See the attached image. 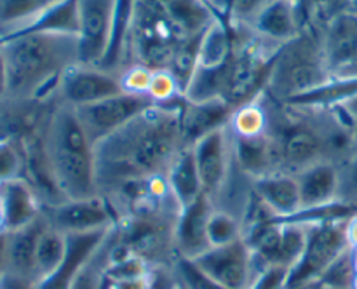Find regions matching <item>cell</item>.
Masks as SVG:
<instances>
[{
  "mask_svg": "<svg viewBox=\"0 0 357 289\" xmlns=\"http://www.w3.org/2000/svg\"><path fill=\"white\" fill-rule=\"evenodd\" d=\"M253 194L275 216L289 218L302 209L300 185L295 174L274 173L251 180Z\"/></svg>",
  "mask_w": 357,
  "mask_h": 289,
  "instance_id": "obj_18",
  "label": "cell"
},
{
  "mask_svg": "<svg viewBox=\"0 0 357 289\" xmlns=\"http://www.w3.org/2000/svg\"><path fill=\"white\" fill-rule=\"evenodd\" d=\"M281 45L248 31L246 37L236 30V49L223 73L222 100L236 108L257 100L267 86L272 65Z\"/></svg>",
  "mask_w": 357,
  "mask_h": 289,
  "instance_id": "obj_5",
  "label": "cell"
},
{
  "mask_svg": "<svg viewBox=\"0 0 357 289\" xmlns=\"http://www.w3.org/2000/svg\"><path fill=\"white\" fill-rule=\"evenodd\" d=\"M28 33H66L79 37V0H61L33 23L9 37Z\"/></svg>",
  "mask_w": 357,
  "mask_h": 289,
  "instance_id": "obj_26",
  "label": "cell"
},
{
  "mask_svg": "<svg viewBox=\"0 0 357 289\" xmlns=\"http://www.w3.org/2000/svg\"><path fill=\"white\" fill-rule=\"evenodd\" d=\"M7 97V68L6 59H3V52L0 49V101H6Z\"/></svg>",
  "mask_w": 357,
  "mask_h": 289,
  "instance_id": "obj_47",
  "label": "cell"
},
{
  "mask_svg": "<svg viewBox=\"0 0 357 289\" xmlns=\"http://www.w3.org/2000/svg\"><path fill=\"white\" fill-rule=\"evenodd\" d=\"M153 70L146 68L142 65H132L128 68L121 70V82L124 93H136V94H149L150 82H152Z\"/></svg>",
  "mask_w": 357,
  "mask_h": 289,
  "instance_id": "obj_39",
  "label": "cell"
},
{
  "mask_svg": "<svg viewBox=\"0 0 357 289\" xmlns=\"http://www.w3.org/2000/svg\"><path fill=\"white\" fill-rule=\"evenodd\" d=\"M312 289H321V288H319V286H316V288H312Z\"/></svg>",
  "mask_w": 357,
  "mask_h": 289,
  "instance_id": "obj_51",
  "label": "cell"
},
{
  "mask_svg": "<svg viewBox=\"0 0 357 289\" xmlns=\"http://www.w3.org/2000/svg\"><path fill=\"white\" fill-rule=\"evenodd\" d=\"M0 289H37V282L31 281V279L6 272L0 277Z\"/></svg>",
  "mask_w": 357,
  "mask_h": 289,
  "instance_id": "obj_42",
  "label": "cell"
},
{
  "mask_svg": "<svg viewBox=\"0 0 357 289\" xmlns=\"http://www.w3.org/2000/svg\"><path fill=\"white\" fill-rule=\"evenodd\" d=\"M42 216L49 226L63 233H84L114 228L117 214L101 195L89 198H70L56 205L42 208Z\"/></svg>",
  "mask_w": 357,
  "mask_h": 289,
  "instance_id": "obj_11",
  "label": "cell"
},
{
  "mask_svg": "<svg viewBox=\"0 0 357 289\" xmlns=\"http://www.w3.org/2000/svg\"><path fill=\"white\" fill-rule=\"evenodd\" d=\"M180 286L173 267H155L150 270L149 289H176Z\"/></svg>",
  "mask_w": 357,
  "mask_h": 289,
  "instance_id": "obj_41",
  "label": "cell"
},
{
  "mask_svg": "<svg viewBox=\"0 0 357 289\" xmlns=\"http://www.w3.org/2000/svg\"><path fill=\"white\" fill-rule=\"evenodd\" d=\"M208 237L211 247L234 242L243 237V221L230 212L213 209L208 223Z\"/></svg>",
  "mask_w": 357,
  "mask_h": 289,
  "instance_id": "obj_34",
  "label": "cell"
},
{
  "mask_svg": "<svg viewBox=\"0 0 357 289\" xmlns=\"http://www.w3.org/2000/svg\"><path fill=\"white\" fill-rule=\"evenodd\" d=\"M349 9L354 10V13H357V0H352V3H351V7H349Z\"/></svg>",
  "mask_w": 357,
  "mask_h": 289,
  "instance_id": "obj_50",
  "label": "cell"
},
{
  "mask_svg": "<svg viewBox=\"0 0 357 289\" xmlns=\"http://www.w3.org/2000/svg\"><path fill=\"white\" fill-rule=\"evenodd\" d=\"M121 93H124L121 72H112L101 66L75 65L63 73L56 100L72 108H80Z\"/></svg>",
  "mask_w": 357,
  "mask_h": 289,
  "instance_id": "obj_10",
  "label": "cell"
},
{
  "mask_svg": "<svg viewBox=\"0 0 357 289\" xmlns=\"http://www.w3.org/2000/svg\"><path fill=\"white\" fill-rule=\"evenodd\" d=\"M234 108L223 100L190 103L185 100L181 110V139L183 146H194L201 138L229 125Z\"/></svg>",
  "mask_w": 357,
  "mask_h": 289,
  "instance_id": "obj_20",
  "label": "cell"
},
{
  "mask_svg": "<svg viewBox=\"0 0 357 289\" xmlns=\"http://www.w3.org/2000/svg\"><path fill=\"white\" fill-rule=\"evenodd\" d=\"M114 244H115V228H112V232L108 233L105 242L101 244L100 249L94 253V256L91 258L89 263L82 268V272L77 275V279L73 281V284L70 286V289H105L107 288L105 270H107V265L108 261H110Z\"/></svg>",
  "mask_w": 357,
  "mask_h": 289,
  "instance_id": "obj_32",
  "label": "cell"
},
{
  "mask_svg": "<svg viewBox=\"0 0 357 289\" xmlns=\"http://www.w3.org/2000/svg\"><path fill=\"white\" fill-rule=\"evenodd\" d=\"M183 104L185 97L153 104L94 145L98 195L108 201L128 185L166 176L174 157L185 148Z\"/></svg>",
  "mask_w": 357,
  "mask_h": 289,
  "instance_id": "obj_1",
  "label": "cell"
},
{
  "mask_svg": "<svg viewBox=\"0 0 357 289\" xmlns=\"http://www.w3.org/2000/svg\"><path fill=\"white\" fill-rule=\"evenodd\" d=\"M347 240L352 249H357V214L347 221Z\"/></svg>",
  "mask_w": 357,
  "mask_h": 289,
  "instance_id": "obj_48",
  "label": "cell"
},
{
  "mask_svg": "<svg viewBox=\"0 0 357 289\" xmlns=\"http://www.w3.org/2000/svg\"><path fill=\"white\" fill-rule=\"evenodd\" d=\"M323 51L333 75L357 66V13L345 9L321 24Z\"/></svg>",
  "mask_w": 357,
  "mask_h": 289,
  "instance_id": "obj_14",
  "label": "cell"
},
{
  "mask_svg": "<svg viewBox=\"0 0 357 289\" xmlns=\"http://www.w3.org/2000/svg\"><path fill=\"white\" fill-rule=\"evenodd\" d=\"M112 228L96 232L66 233V253L59 267L51 275L37 282V289H70L77 275L89 263Z\"/></svg>",
  "mask_w": 357,
  "mask_h": 289,
  "instance_id": "obj_15",
  "label": "cell"
},
{
  "mask_svg": "<svg viewBox=\"0 0 357 289\" xmlns=\"http://www.w3.org/2000/svg\"><path fill=\"white\" fill-rule=\"evenodd\" d=\"M7 68L6 101H42L56 96L63 73L79 65V37L28 33L0 42Z\"/></svg>",
  "mask_w": 357,
  "mask_h": 289,
  "instance_id": "obj_2",
  "label": "cell"
},
{
  "mask_svg": "<svg viewBox=\"0 0 357 289\" xmlns=\"http://www.w3.org/2000/svg\"><path fill=\"white\" fill-rule=\"evenodd\" d=\"M61 0H0V40L42 16Z\"/></svg>",
  "mask_w": 357,
  "mask_h": 289,
  "instance_id": "obj_27",
  "label": "cell"
},
{
  "mask_svg": "<svg viewBox=\"0 0 357 289\" xmlns=\"http://www.w3.org/2000/svg\"><path fill=\"white\" fill-rule=\"evenodd\" d=\"M340 201L357 208V146L340 164Z\"/></svg>",
  "mask_w": 357,
  "mask_h": 289,
  "instance_id": "obj_38",
  "label": "cell"
},
{
  "mask_svg": "<svg viewBox=\"0 0 357 289\" xmlns=\"http://www.w3.org/2000/svg\"><path fill=\"white\" fill-rule=\"evenodd\" d=\"M24 178V153L17 139L0 136V187Z\"/></svg>",
  "mask_w": 357,
  "mask_h": 289,
  "instance_id": "obj_33",
  "label": "cell"
},
{
  "mask_svg": "<svg viewBox=\"0 0 357 289\" xmlns=\"http://www.w3.org/2000/svg\"><path fill=\"white\" fill-rule=\"evenodd\" d=\"M340 75H357V66H356V68H352V70H347V72L340 73Z\"/></svg>",
  "mask_w": 357,
  "mask_h": 289,
  "instance_id": "obj_49",
  "label": "cell"
},
{
  "mask_svg": "<svg viewBox=\"0 0 357 289\" xmlns=\"http://www.w3.org/2000/svg\"><path fill=\"white\" fill-rule=\"evenodd\" d=\"M335 108V110L338 111V114L342 115V117L345 118V120L349 122V124L354 127V122L357 120V94H354L352 97H349V100H345L344 103L337 104V107H331Z\"/></svg>",
  "mask_w": 357,
  "mask_h": 289,
  "instance_id": "obj_45",
  "label": "cell"
},
{
  "mask_svg": "<svg viewBox=\"0 0 357 289\" xmlns=\"http://www.w3.org/2000/svg\"><path fill=\"white\" fill-rule=\"evenodd\" d=\"M65 253L66 233L45 225L44 232L40 233V239H38L37 253H35V277H37V282L51 275L59 267V263L65 258Z\"/></svg>",
  "mask_w": 357,
  "mask_h": 289,
  "instance_id": "obj_29",
  "label": "cell"
},
{
  "mask_svg": "<svg viewBox=\"0 0 357 289\" xmlns=\"http://www.w3.org/2000/svg\"><path fill=\"white\" fill-rule=\"evenodd\" d=\"M166 180L181 209L190 205L195 198L204 194L192 146H185L174 157L166 173Z\"/></svg>",
  "mask_w": 357,
  "mask_h": 289,
  "instance_id": "obj_25",
  "label": "cell"
},
{
  "mask_svg": "<svg viewBox=\"0 0 357 289\" xmlns=\"http://www.w3.org/2000/svg\"><path fill=\"white\" fill-rule=\"evenodd\" d=\"M347 221H328L307 226L302 256L289 268L286 289H312L342 253L349 249Z\"/></svg>",
  "mask_w": 357,
  "mask_h": 289,
  "instance_id": "obj_7",
  "label": "cell"
},
{
  "mask_svg": "<svg viewBox=\"0 0 357 289\" xmlns=\"http://www.w3.org/2000/svg\"><path fill=\"white\" fill-rule=\"evenodd\" d=\"M356 279V265H354V253L352 247H349L345 253L335 260L326 270V274L321 277L317 286L323 289H352Z\"/></svg>",
  "mask_w": 357,
  "mask_h": 289,
  "instance_id": "obj_35",
  "label": "cell"
},
{
  "mask_svg": "<svg viewBox=\"0 0 357 289\" xmlns=\"http://www.w3.org/2000/svg\"><path fill=\"white\" fill-rule=\"evenodd\" d=\"M117 0H79V65L100 66L110 44Z\"/></svg>",
  "mask_w": 357,
  "mask_h": 289,
  "instance_id": "obj_13",
  "label": "cell"
},
{
  "mask_svg": "<svg viewBox=\"0 0 357 289\" xmlns=\"http://www.w3.org/2000/svg\"><path fill=\"white\" fill-rule=\"evenodd\" d=\"M305 28L300 3L293 0H272L251 23L250 30L274 44L293 40Z\"/></svg>",
  "mask_w": 357,
  "mask_h": 289,
  "instance_id": "obj_17",
  "label": "cell"
},
{
  "mask_svg": "<svg viewBox=\"0 0 357 289\" xmlns=\"http://www.w3.org/2000/svg\"><path fill=\"white\" fill-rule=\"evenodd\" d=\"M42 145L56 183L66 201L96 197L94 143L84 129L75 108L56 100L42 132Z\"/></svg>",
  "mask_w": 357,
  "mask_h": 289,
  "instance_id": "obj_3",
  "label": "cell"
},
{
  "mask_svg": "<svg viewBox=\"0 0 357 289\" xmlns=\"http://www.w3.org/2000/svg\"><path fill=\"white\" fill-rule=\"evenodd\" d=\"M268 114L264 97L260 96L243 107L236 108L230 117L229 129L236 136H258L267 132Z\"/></svg>",
  "mask_w": 357,
  "mask_h": 289,
  "instance_id": "obj_31",
  "label": "cell"
},
{
  "mask_svg": "<svg viewBox=\"0 0 357 289\" xmlns=\"http://www.w3.org/2000/svg\"><path fill=\"white\" fill-rule=\"evenodd\" d=\"M192 150H194L195 164L201 176L202 192L208 195L209 201L215 202V198L222 194L223 187L229 181L234 164H236L229 125L206 134L192 146Z\"/></svg>",
  "mask_w": 357,
  "mask_h": 289,
  "instance_id": "obj_12",
  "label": "cell"
},
{
  "mask_svg": "<svg viewBox=\"0 0 357 289\" xmlns=\"http://www.w3.org/2000/svg\"><path fill=\"white\" fill-rule=\"evenodd\" d=\"M192 261L225 289H250L260 274L253 251L243 237L225 246L209 247Z\"/></svg>",
  "mask_w": 357,
  "mask_h": 289,
  "instance_id": "obj_8",
  "label": "cell"
},
{
  "mask_svg": "<svg viewBox=\"0 0 357 289\" xmlns=\"http://www.w3.org/2000/svg\"><path fill=\"white\" fill-rule=\"evenodd\" d=\"M333 77L324 59L321 26L305 24L300 35L281 45L264 94L275 103H288L317 89Z\"/></svg>",
  "mask_w": 357,
  "mask_h": 289,
  "instance_id": "obj_4",
  "label": "cell"
},
{
  "mask_svg": "<svg viewBox=\"0 0 357 289\" xmlns=\"http://www.w3.org/2000/svg\"><path fill=\"white\" fill-rule=\"evenodd\" d=\"M352 0H319V7H317V9H321L319 14L321 17H323V21H326L330 19L331 16H335V14L349 9Z\"/></svg>",
  "mask_w": 357,
  "mask_h": 289,
  "instance_id": "obj_43",
  "label": "cell"
},
{
  "mask_svg": "<svg viewBox=\"0 0 357 289\" xmlns=\"http://www.w3.org/2000/svg\"><path fill=\"white\" fill-rule=\"evenodd\" d=\"M181 40L183 38L159 3L153 0H136L129 33L136 65L150 70L167 68Z\"/></svg>",
  "mask_w": 357,
  "mask_h": 289,
  "instance_id": "obj_6",
  "label": "cell"
},
{
  "mask_svg": "<svg viewBox=\"0 0 357 289\" xmlns=\"http://www.w3.org/2000/svg\"><path fill=\"white\" fill-rule=\"evenodd\" d=\"M295 176L300 185L302 209L321 208L340 201V164L324 160Z\"/></svg>",
  "mask_w": 357,
  "mask_h": 289,
  "instance_id": "obj_19",
  "label": "cell"
},
{
  "mask_svg": "<svg viewBox=\"0 0 357 289\" xmlns=\"http://www.w3.org/2000/svg\"><path fill=\"white\" fill-rule=\"evenodd\" d=\"M157 104L149 94L121 93L101 100L98 103L75 108L84 129L89 134L91 141L96 145L103 138L110 136L117 129L142 115L143 111Z\"/></svg>",
  "mask_w": 357,
  "mask_h": 289,
  "instance_id": "obj_9",
  "label": "cell"
},
{
  "mask_svg": "<svg viewBox=\"0 0 357 289\" xmlns=\"http://www.w3.org/2000/svg\"><path fill=\"white\" fill-rule=\"evenodd\" d=\"M289 268L268 267L258 274L250 289H286Z\"/></svg>",
  "mask_w": 357,
  "mask_h": 289,
  "instance_id": "obj_40",
  "label": "cell"
},
{
  "mask_svg": "<svg viewBox=\"0 0 357 289\" xmlns=\"http://www.w3.org/2000/svg\"><path fill=\"white\" fill-rule=\"evenodd\" d=\"M173 268L178 275V281L185 289H225L187 258H176Z\"/></svg>",
  "mask_w": 357,
  "mask_h": 289,
  "instance_id": "obj_36",
  "label": "cell"
},
{
  "mask_svg": "<svg viewBox=\"0 0 357 289\" xmlns=\"http://www.w3.org/2000/svg\"><path fill=\"white\" fill-rule=\"evenodd\" d=\"M0 211L3 228L13 232L40 216L42 202L26 178H20L0 187Z\"/></svg>",
  "mask_w": 357,
  "mask_h": 289,
  "instance_id": "obj_21",
  "label": "cell"
},
{
  "mask_svg": "<svg viewBox=\"0 0 357 289\" xmlns=\"http://www.w3.org/2000/svg\"><path fill=\"white\" fill-rule=\"evenodd\" d=\"M160 7L181 38L201 37L216 19L215 10L206 0H167Z\"/></svg>",
  "mask_w": 357,
  "mask_h": 289,
  "instance_id": "obj_24",
  "label": "cell"
},
{
  "mask_svg": "<svg viewBox=\"0 0 357 289\" xmlns=\"http://www.w3.org/2000/svg\"><path fill=\"white\" fill-rule=\"evenodd\" d=\"M272 0H208L216 16L225 21L230 28H250L255 17Z\"/></svg>",
  "mask_w": 357,
  "mask_h": 289,
  "instance_id": "obj_30",
  "label": "cell"
},
{
  "mask_svg": "<svg viewBox=\"0 0 357 289\" xmlns=\"http://www.w3.org/2000/svg\"><path fill=\"white\" fill-rule=\"evenodd\" d=\"M150 288V272L146 275H139L135 279H126L119 282H107L105 289H149Z\"/></svg>",
  "mask_w": 357,
  "mask_h": 289,
  "instance_id": "obj_44",
  "label": "cell"
},
{
  "mask_svg": "<svg viewBox=\"0 0 357 289\" xmlns=\"http://www.w3.org/2000/svg\"><path fill=\"white\" fill-rule=\"evenodd\" d=\"M149 96L155 103H171V101H176L180 97H183V94H181L180 86H178L173 73L167 68H162L153 70L152 82H150L149 87Z\"/></svg>",
  "mask_w": 357,
  "mask_h": 289,
  "instance_id": "obj_37",
  "label": "cell"
},
{
  "mask_svg": "<svg viewBox=\"0 0 357 289\" xmlns=\"http://www.w3.org/2000/svg\"><path fill=\"white\" fill-rule=\"evenodd\" d=\"M7 242H9V232L0 230V277L7 272Z\"/></svg>",
  "mask_w": 357,
  "mask_h": 289,
  "instance_id": "obj_46",
  "label": "cell"
},
{
  "mask_svg": "<svg viewBox=\"0 0 357 289\" xmlns=\"http://www.w3.org/2000/svg\"><path fill=\"white\" fill-rule=\"evenodd\" d=\"M232 150L237 167L250 180L278 173V160L268 132L258 136L232 134Z\"/></svg>",
  "mask_w": 357,
  "mask_h": 289,
  "instance_id": "obj_22",
  "label": "cell"
},
{
  "mask_svg": "<svg viewBox=\"0 0 357 289\" xmlns=\"http://www.w3.org/2000/svg\"><path fill=\"white\" fill-rule=\"evenodd\" d=\"M45 218L40 216L35 218L28 225L9 232V242H7V272L21 275V277L31 279L37 282L35 277V253L40 233L44 232Z\"/></svg>",
  "mask_w": 357,
  "mask_h": 289,
  "instance_id": "obj_23",
  "label": "cell"
},
{
  "mask_svg": "<svg viewBox=\"0 0 357 289\" xmlns=\"http://www.w3.org/2000/svg\"><path fill=\"white\" fill-rule=\"evenodd\" d=\"M213 209V202L204 194L195 198L190 205L181 209L174 228V249L178 258L195 260L211 247L208 223Z\"/></svg>",
  "mask_w": 357,
  "mask_h": 289,
  "instance_id": "obj_16",
  "label": "cell"
},
{
  "mask_svg": "<svg viewBox=\"0 0 357 289\" xmlns=\"http://www.w3.org/2000/svg\"><path fill=\"white\" fill-rule=\"evenodd\" d=\"M136 0H117L115 3L114 23H112L110 44H108L107 56H105L101 68L112 70V72H121L119 66L124 59L126 45H128L129 33H131L132 16H135Z\"/></svg>",
  "mask_w": 357,
  "mask_h": 289,
  "instance_id": "obj_28",
  "label": "cell"
}]
</instances>
